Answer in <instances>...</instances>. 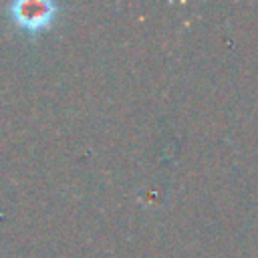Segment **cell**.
<instances>
[{
	"instance_id": "cell-1",
	"label": "cell",
	"mask_w": 258,
	"mask_h": 258,
	"mask_svg": "<svg viewBox=\"0 0 258 258\" xmlns=\"http://www.w3.org/2000/svg\"><path fill=\"white\" fill-rule=\"evenodd\" d=\"M58 6L50 0H16L8 4L10 18L28 32H40L52 24Z\"/></svg>"
}]
</instances>
